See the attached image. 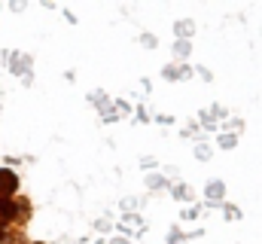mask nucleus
<instances>
[{
	"instance_id": "1",
	"label": "nucleus",
	"mask_w": 262,
	"mask_h": 244,
	"mask_svg": "<svg viewBox=\"0 0 262 244\" xmlns=\"http://www.w3.org/2000/svg\"><path fill=\"white\" fill-rule=\"evenodd\" d=\"M21 211H25V208H18L15 198H0V229H6L9 223H15Z\"/></svg>"
},
{
	"instance_id": "2",
	"label": "nucleus",
	"mask_w": 262,
	"mask_h": 244,
	"mask_svg": "<svg viewBox=\"0 0 262 244\" xmlns=\"http://www.w3.org/2000/svg\"><path fill=\"white\" fill-rule=\"evenodd\" d=\"M18 189V177L9 168H0V198H12Z\"/></svg>"
},
{
	"instance_id": "3",
	"label": "nucleus",
	"mask_w": 262,
	"mask_h": 244,
	"mask_svg": "<svg viewBox=\"0 0 262 244\" xmlns=\"http://www.w3.org/2000/svg\"><path fill=\"white\" fill-rule=\"evenodd\" d=\"M0 244H21V235L9 232V229H0Z\"/></svg>"
}]
</instances>
